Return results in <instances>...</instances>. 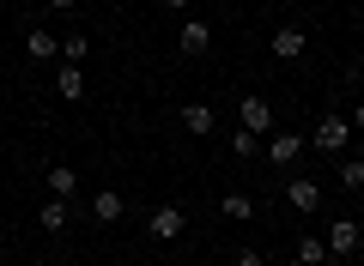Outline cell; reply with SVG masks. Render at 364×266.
<instances>
[{"mask_svg":"<svg viewBox=\"0 0 364 266\" xmlns=\"http://www.w3.org/2000/svg\"><path fill=\"white\" fill-rule=\"evenodd\" d=\"M310 152V140L304 133H273L267 140V157H273V170H298V157Z\"/></svg>","mask_w":364,"mask_h":266,"instance_id":"cell-1","label":"cell"},{"mask_svg":"<svg viewBox=\"0 0 364 266\" xmlns=\"http://www.w3.org/2000/svg\"><path fill=\"white\" fill-rule=\"evenodd\" d=\"M304 140L316 145V152H346V140H352V121H340V115H328L316 133H304Z\"/></svg>","mask_w":364,"mask_h":266,"instance_id":"cell-2","label":"cell"},{"mask_svg":"<svg viewBox=\"0 0 364 266\" xmlns=\"http://www.w3.org/2000/svg\"><path fill=\"white\" fill-rule=\"evenodd\" d=\"M358 242H364L358 218H334L328 224V254H358Z\"/></svg>","mask_w":364,"mask_h":266,"instance_id":"cell-3","label":"cell"},{"mask_svg":"<svg viewBox=\"0 0 364 266\" xmlns=\"http://www.w3.org/2000/svg\"><path fill=\"white\" fill-rule=\"evenodd\" d=\"M146 236L152 242H176L182 236V206H158V212L146 218Z\"/></svg>","mask_w":364,"mask_h":266,"instance_id":"cell-4","label":"cell"},{"mask_svg":"<svg viewBox=\"0 0 364 266\" xmlns=\"http://www.w3.org/2000/svg\"><path fill=\"white\" fill-rule=\"evenodd\" d=\"M237 121H243V133H267V127H273V109H267V97H243Z\"/></svg>","mask_w":364,"mask_h":266,"instance_id":"cell-5","label":"cell"},{"mask_svg":"<svg viewBox=\"0 0 364 266\" xmlns=\"http://www.w3.org/2000/svg\"><path fill=\"white\" fill-rule=\"evenodd\" d=\"M286 200L298 206V212H316V206H322V188H316L310 176H291V182H286Z\"/></svg>","mask_w":364,"mask_h":266,"instance_id":"cell-6","label":"cell"},{"mask_svg":"<svg viewBox=\"0 0 364 266\" xmlns=\"http://www.w3.org/2000/svg\"><path fill=\"white\" fill-rule=\"evenodd\" d=\"M207 43H213L207 18H182V55H207Z\"/></svg>","mask_w":364,"mask_h":266,"instance_id":"cell-7","label":"cell"},{"mask_svg":"<svg viewBox=\"0 0 364 266\" xmlns=\"http://www.w3.org/2000/svg\"><path fill=\"white\" fill-rule=\"evenodd\" d=\"M304 49H310V37H304L298 25H286L279 37H273V55H279V61H304Z\"/></svg>","mask_w":364,"mask_h":266,"instance_id":"cell-8","label":"cell"},{"mask_svg":"<svg viewBox=\"0 0 364 266\" xmlns=\"http://www.w3.org/2000/svg\"><path fill=\"white\" fill-rule=\"evenodd\" d=\"M43 182H49V194H55V200H73V194H79V170H73V164H55Z\"/></svg>","mask_w":364,"mask_h":266,"instance_id":"cell-9","label":"cell"},{"mask_svg":"<svg viewBox=\"0 0 364 266\" xmlns=\"http://www.w3.org/2000/svg\"><path fill=\"white\" fill-rule=\"evenodd\" d=\"M91 218H97V224H116V218H122V194L116 188H97V194H91Z\"/></svg>","mask_w":364,"mask_h":266,"instance_id":"cell-10","label":"cell"},{"mask_svg":"<svg viewBox=\"0 0 364 266\" xmlns=\"http://www.w3.org/2000/svg\"><path fill=\"white\" fill-rule=\"evenodd\" d=\"M55 91H61L67 103H79V97H85V73H79V67H67V61H61V73H55Z\"/></svg>","mask_w":364,"mask_h":266,"instance_id":"cell-11","label":"cell"},{"mask_svg":"<svg viewBox=\"0 0 364 266\" xmlns=\"http://www.w3.org/2000/svg\"><path fill=\"white\" fill-rule=\"evenodd\" d=\"M219 212L231 218V224H249V218H255V200H249V194H225V200H219Z\"/></svg>","mask_w":364,"mask_h":266,"instance_id":"cell-12","label":"cell"},{"mask_svg":"<svg viewBox=\"0 0 364 266\" xmlns=\"http://www.w3.org/2000/svg\"><path fill=\"white\" fill-rule=\"evenodd\" d=\"M37 224L49 230V236H55V230H67V200H43L37 206Z\"/></svg>","mask_w":364,"mask_h":266,"instance_id":"cell-13","label":"cell"},{"mask_svg":"<svg viewBox=\"0 0 364 266\" xmlns=\"http://www.w3.org/2000/svg\"><path fill=\"white\" fill-rule=\"evenodd\" d=\"M182 127L188 133H213V109L207 103H182Z\"/></svg>","mask_w":364,"mask_h":266,"instance_id":"cell-14","label":"cell"},{"mask_svg":"<svg viewBox=\"0 0 364 266\" xmlns=\"http://www.w3.org/2000/svg\"><path fill=\"white\" fill-rule=\"evenodd\" d=\"M25 55H31V61H49V55H61V43H55L49 31H31V37H25Z\"/></svg>","mask_w":364,"mask_h":266,"instance_id":"cell-15","label":"cell"},{"mask_svg":"<svg viewBox=\"0 0 364 266\" xmlns=\"http://www.w3.org/2000/svg\"><path fill=\"white\" fill-rule=\"evenodd\" d=\"M322 260H328V242L322 236H304L298 242V266H322Z\"/></svg>","mask_w":364,"mask_h":266,"instance_id":"cell-16","label":"cell"},{"mask_svg":"<svg viewBox=\"0 0 364 266\" xmlns=\"http://www.w3.org/2000/svg\"><path fill=\"white\" fill-rule=\"evenodd\" d=\"M340 188L364 194V164H358V157H346V164H340Z\"/></svg>","mask_w":364,"mask_h":266,"instance_id":"cell-17","label":"cell"},{"mask_svg":"<svg viewBox=\"0 0 364 266\" xmlns=\"http://www.w3.org/2000/svg\"><path fill=\"white\" fill-rule=\"evenodd\" d=\"M61 61H67V67H85V37H67V43H61Z\"/></svg>","mask_w":364,"mask_h":266,"instance_id":"cell-18","label":"cell"},{"mask_svg":"<svg viewBox=\"0 0 364 266\" xmlns=\"http://www.w3.org/2000/svg\"><path fill=\"white\" fill-rule=\"evenodd\" d=\"M237 266H261V248H237Z\"/></svg>","mask_w":364,"mask_h":266,"instance_id":"cell-19","label":"cell"},{"mask_svg":"<svg viewBox=\"0 0 364 266\" xmlns=\"http://www.w3.org/2000/svg\"><path fill=\"white\" fill-rule=\"evenodd\" d=\"M352 133H364V103H358V109H352Z\"/></svg>","mask_w":364,"mask_h":266,"instance_id":"cell-20","label":"cell"},{"mask_svg":"<svg viewBox=\"0 0 364 266\" xmlns=\"http://www.w3.org/2000/svg\"><path fill=\"white\" fill-rule=\"evenodd\" d=\"M164 6H170V13H188V0H164Z\"/></svg>","mask_w":364,"mask_h":266,"instance_id":"cell-21","label":"cell"},{"mask_svg":"<svg viewBox=\"0 0 364 266\" xmlns=\"http://www.w3.org/2000/svg\"><path fill=\"white\" fill-rule=\"evenodd\" d=\"M43 6H55V13H67V6H73V0H43Z\"/></svg>","mask_w":364,"mask_h":266,"instance_id":"cell-22","label":"cell"}]
</instances>
